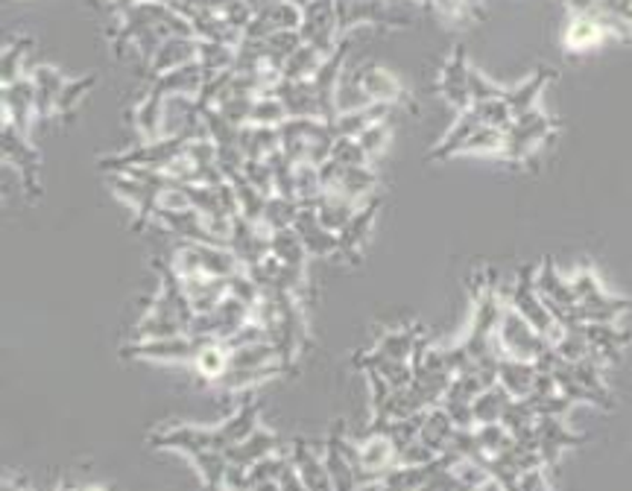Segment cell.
<instances>
[{
    "instance_id": "obj_1",
    "label": "cell",
    "mask_w": 632,
    "mask_h": 491,
    "mask_svg": "<svg viewBox=\"0 0 632 491\" xmlns=\"http://www.w3.org/2000/svg\"><path fill=\"white\" fill-rule=\"evenodd\" d=\"M556 132H560V120L542 109H533L522 117H513V124L504 129V153H501V158H506V161L513 164H524Z\"/></svg>"
},
{
    "instance_id": "obj_2",
    "label": "cell",
    "mask_w": 632,
    "mask_h": 491,
    "mask_svg": "<svg viewBox=\"0 0 632 491\" xmlns=\"http://www.w3.org/2000/svg\"><path fill=\"white\" fill-rule=\"evenodd\" d=\"M510 307H513L515 313H522L524 320L536 327L539 334L547 336V343L551 345L560 343L562 334H565L560 322L553 320L551 311H547L545 298L539 296L536 269H533V266H522L519 275H515L513 293H510Z\"/></svg>"
},
{
    "instance_id": "obj_3",
    "label": "cell",
    "mask_w": 632,
    "mask_h": 491,
    "mask_svg": "<svg viewBox=\"0 0 632 491\" xmlns=\"http://www.w3.org/2000/svg\"><path fill=\"white\" fill-rule=\"evenodd\" d=\"M574 289H577V320L580 322H615L621 313L632 311V298L612 296L601 287L598 275L592 273V266H583L574 278H571Z\"/></svg>"
},
{
    "instance_id": "obj_4",
    "label": "cell",
    "mask_w": 632,
    "mask_h": 491,
    "mask_svg": "<svg viewBox=\"0 0 632 491\" xmlns=\"http://www.w3.org/2000/svg\"><path fill=\"white\" fill-rule=\"evenodd\" d=\"M334 12H337V36L340 39L346 32L357 30L361 23H372L381 30H402V27H411L413 21L411 16H402L389 0H337Z\"/></svg>"
},
{
    "instance_id": "obj_5",
    "label": "cell",
    "mask_w": 632,
    "mask_h": 491,
    "mask_svg": "<svg viewBox=\"0 0 632 491\" xmlns=\"http://www.w3.org/2000/svg\"><path fill=\"white\" fill-rule=\"evenodd\" d=\"M498 345L501 351H504V357L527 360V363H536L539 357H545L547 351L553 348V345L547 343V336L539 334L536 327L530 325L522 313H515L510 304H506L504 316H501Z\"/></svg>"
},
{
    "instance_id": "obj_6",
    "label": "cell",
    "mask_w": 632,
    "mask_h": 491,
    "mask_svg": "<svg viewBox=\"0 0 632 491\" xmlns=\"http://www.w3.org/2000/svg\"><path fill=\"white\" fill-rule=\"evenodd\" d=\"M3 161L12 164L24 181V190H27V199H39L41 196V187H39V149L32 147L30 138L21 135L16 126L3 120Z\"/></svg>"
},
{
    "instance_id": "obj_7",
    "label": "cell",
    "mask_w": 632,
    "mask_h": 491,
    "mask_svg": "<svg viewBox=\"0 0 632 491\" xmlns=\"http://www.w3.org/2000/svg\"><path fill=\"white\" fill-rule=\"evenodd\" d=\"M468 73H472V65H468L466 47L457 45L451 50V56L445 59L443 70H440V79H436V91L448 102L451 109L463 115L474 106L472 88H468Z\"/></svg>"
},
{
    "instance_id": "obj_8",
    "label": "cell",
    "mask_w": 632,
    "mask_h": 491,
    "mask_svg": "<svg viewBox=\"0 0 632 491\" xmlns=\"http://www.w3.org/2000/svg\"><path fill=\"white\" fill-rule=\"evenodd\" d=\"M361 94H364L369 102H387V106H413V97L407 94V88L402 86V79L395 77L393 70L381 68L375 62H366L355 70L352 77Z\"/></svg>"
},
{
    "instance_id": "obj_9",
    "label": "cell",
    "mask_w": 632,
    "mask_h": 491,
    "mask_svg": "<svg viewBox=\"0 0 632 491\" xmlns=\"http://www.w3.org/2000/svg\"><path fill=\"white\" fill-rule=\"evenodd\" d=\"M378 214H381V196L375 194L372 199H366V203L355 210V217L348 219L346 228L340 232V255H337V261H343V264H348V266L361 264L364 243H366V237H369Z\"/></svg>"
},
{
    "instance_id": "obj_10",
    "label": "cell",
    "mask_w": 632,
    "mask_h": 491,
    "mask_svg": "<svg viewBox=\"0 0 632 491\" xmlns=\"http://www.w3.org/2000/svg\"><path fill=\"white\" fill-rule=\"evenodd\" d=\"M109 187L124 203H129L135 208V228H138V232H141L150 219H156L158 194H161V190L132 179L129 173H109Z\"/></svg>"
},
{
    "instance_id": "obj_11",
    "label": "cell",
    "mask_w": 632,
    "mask_h": 491,
    "mask_svg": "<svg viewBox=\"0 0 632 491\" xmlns=\"http://www.w3.org/2000/svg\"><path fill=\"white\" fill-rule=\"evenodd\" d=\"M27 77L36 86V117L39 124H48L50 117H56L59 109V97H62L68 79L62 77V70H56L53 65H27Z\"/></svg>"
},
{
    "instance_id": "obj_12",
    "label": "cell",
    "mask_w": 632,
    "mask_h": 491,
    "mask_svg": "<svg viewBox=\"0 0 632 491\" xmlns=\"http://www.w3.org/2000/svg\"><path fill=\"white\" fill-rule=\"evenodd\" d=\"M3 120L16 126L18 132L30 138L32 126L39 124L36 117V86L32 79H18L16 86L3 88Z\"/></svg>"
},
{
    "instance_id": "obj_13",
    "label": "cell",
    "mask_w": 632,
    "mask_h": 491,
    "mask_svg": "<svg viewBox=\"0 0 632 491\" xmlns=\"http://www.w3.org/2000/svg\"><path fill=\"white\" fill-rule=\"evenodd\" d=\"M293 228L299 232V237H302V243H305L308 255H316V257H337V255H340V234L328 232V228L319 223V217H316V210L308 208V205H302L299 217H296Z\"/></svg>"
},
{
    "instance_id": "obj_14",
    "label": "cell",
    "mask_w": 632,
    "mask_h": 491,
    "mask_svg": "<svg viewBox=\"0 0 632 491\" xmlns=\"http://www.w3.org/2000/svg\"><path fill=\"white\" fill-rule=\"evenodd\" d=\"M199 62V39H188V36H174L165 45L158 47V53L152 56V62L147 65V79H158L170 73V70L182 68V65Z\"/></svg>"
},
{
    "instance_id": "obj_15",
    "label": "cell",
    "mask_w": 632,
    "mask_h": 491,
    "mask_svg": "<svg viewBox=\"0 0 632 491\" xmlns=\"http://www.w3.org/2000/svg\"><path fill=\"white\" fill-rule=\"evenodd\" d=\"M606 39L609 32L603 30L601 23L589 16H577V12H571L569 23H565V30H562V47H565V53L571 56L594 53L598 47H603Z\"/></svg>"
},
{
    "instance_id": "obj_16",
    "label": "cell",
    "mask_w": 632,
    "mask_h": 491,
    "mask_svg": "<svg viewBox=\"0 0 632 491\" xmlns=\"http://www.w3.org/2000/svg\"><path fill=\"white\" fill-rule=\"evenodd\" d=\"M551 79H556V68L539 65L533 77L524 79V82H519V86L506 88L504 102L510 106L513 117H522V115H527V111L539 109V97L545 94V88H547V82H551Z\"/></svg>"
},
{
    "instance_id": "obj_17",
    "label": "cell",
    "mask_w": 632,
    "mask_h": 491,
    "mask_svg": "<svg viewBox=\"0 0 632 491\" xmlns=\"http://www.w3.org/2000/svg\"><path fill=\"white\" fill-rule=\"evenodd\" d=\"M536 439H539V456L545 465H553L560 460V453L565 448H574V444L583 442V436H574L569 430L562 428L560 415H542L536 419Z\"/></svg>"
},
{
    "instance_id": "obj_18",
    "label": "cell",
    "mask_w": 632,
    "mask_h": 491,
    "mask_svg": "<svg viewBox=\"0 0 632 491\" xmlns=\"http://www.w3.org/2000/svg\"><path fill=\"white\" fill-rule=\"evenodd\" d=\"M539 377L536 363H527V360H513L504 357L498 363V383L513 397H527L533 392V383Z\"/></svg>"
},
{
    "instance_id": "obj_19",
    "label": "cell",
    "mask_w": 632,
    "mask_h": 491,
    "mask_svg": "<svg viewBox=\"0 0 632 491\" xmlns=\"http://www.w3.org/2000/svg\"><path fill=\"white\" fill-rule=\"evenodd\" d=\"M372 199V196H369ZM364 203H355V199H346V196H337V194H323L319 199H316L314 210L316 217H319V223H323L328 232L340 234L343 228H346V223L352 217H355V210L361 208Z\"/></svg>"
},
{
    "instance_id": "obj_20",
    "label": "cell",
    "mask_w": 632,
    "mask_h": 491,
    "mask_svg": "<svg viewBox=\"0 0 632 491\" xmlns=\"http://www.w3.org/2000/svg\"><path fill=\"white\" fill-rule=\"evenodd\" d=\"M240 149H244L246 158L267 161L273 153L282 149V132H278V126H244V129H240Z\"/></svg>"
},
{
    "instance_id": "obj_21",
    "label": "cell",
    "mask_w": 632,
    "mask_h": 491,
    "mask_svg": "<svg viewBox=\"0 0 632 491\" xmlns=\"http://www.w3.org/2000/svg\"><path fill=\"white\" fill-rule=\"evenodd\" d=\"M332 194L355 199V203H366L369 196L378 194V176L372 173V167H346Z\"/></svg>"
},
{
    "instance_id": "obj_22",
    "label": "cell",
    "mask_w": 632,
    "mask_h": 491,
    "mask_svg": "<svg viewBox=\"0 0 632 491\" xmlns=\"http://www.w3.org/2000/svg\"><path fill=\"white\" fill-rule=\"evenodd\" d=\"M510 401H513V395H510L501 383H495L490 390H483L481 395H477V401L472 404L474 421H477V424H498V421L504 419V410L510 406Z\"/></svg>"
},
{
    "instance_id": "obj_23",
    "label": "cell",
    "mask_w": 632,
    "mask_h": 491,
    "mask_svg": "<svg viewBox=\"0 0 632 491\" xmlns=\"http://www.w3.org/2000/svg\"><path fill=\"white\" fill-rule=\"evenodd\" d=\"M269 255H276L285 266H305L308 264V249L302 243L296 228H282L273 232V243H269Z\"/></svg>"
},
{
    "instance_id": "obj_24",
    "label": "cell",
    "mask_w": 632,
    "mask_h": 491,
    "mask_svg": "<svg viewBox=\"0 0 632 491\" xmlns=\"http://www.w3.org/2000/svg\"><path fill=\"white\" fill-rule=\"evenodd\" d=\"M32 50L30 36H21V39H12V45L3 47V62H0V77H3V88L16 86L18 79L27 77V56Z\"/></svg>"
},
{
    "instance_id": "obj_25",
    "label": "cell",
    "mask_w": 632,
    "mask_h": 491,
    "mask_svg": "<svg viewBox=\"0 0 632 491\" xmlns=\"http://www.w3.org/2000/svg\"><path fill=\"white\" fill-rule=\"evenodd\" d=\"M325 59H328V56L319 53L314 45H302L299 50L287 59L285 79H293V82H308V79H314L316 73H319Z\"/></svg>"
},
{
    "instance_id": "obj_26",
    "label": "cell",
    "mask_w": 632,
    "mask_h": 491,
    "mask_svg": "<svg viewBox=\"0 0 632 491\" xmlns=\"http://www.w3.org/2000/svg\"><path fill=\"white\" fill-rule=\"evenodd\" d=\"M501 153H504V129H495V126L474 129L460 149V156H501Z\"/></svg>"
},
{
    "instance_id": "obj_27",
    "label": "cell",
    "mask_w": 632,
    "mask_h": 491,
    "mask_svg": "<svg viewBox=\"0 0 632 491\" xmlns=\"http://www.w3.org/2000/svg\"><path fill=\"white\" fill-rule=\"evenodd\" d=\"M235 59H237L235 47L199 39V65L206 70V77L223 73V70H235Z\"/></svg>"
},
{
    "instance_id": "obj_28",
    "label": "cell",
    "mask_w": 632,
    "mask_h": 491,
    "mask_svg": "<svg viewBox=\"0 0 632 491\" xmlns=\"http://www.w3.org/2000/svg\"><path fill=\"white\" fill-rule=\"evenodd\" d=\"M302 205L296 199H285V196L273 194L267 199V208H264V223H267L273 232H282V228H293L296 217H299Z\"/></svg>"
},
{
    "instance_id": "obj_29",
    "label": "cell",
    "mask_w": 632,
    "mask_h": 491,
    "mask_svg": "<svg viewBox=\"0 0 632 491\" xmlns=\"http://www.w3.org/2000/svg\"><path fill=\"white\" fill-rule=\"evenodd\" d=\"M285 102L278 97H258L253 106V115H249V126H282L287 120Z\"/></svg>"
},
{
    "instance_id": "obj_30",
    "label": "cell",
    "mask_w": 632,
    "mask_h": 491,
    "mask_svg": "<svg viewBox=\"0 0 632 491\" xmlns=\"http://www.w3.org/2000/svg\"><path fill=\"white\" fill-rule=\"evenodd\" d=\"M95 82H97L95 73H88V77L68 82V86H65V91H62V97H59V109H56V117H65V120H68V117H71V111L79 106V100H82V97H86L91 88H95Z\"/></svg>"
},
{
    "instance_id": "obj_31",
    "label": "cell",
    "mask_w": 632,
    "mask_h": 491,
    "mask_svg": "<svg viewBox=\"0 0 632 491\" xmlns=\"http://www.w3.org/2000/svg\"><path fill=\"white\" fill-rule=\"evenodd\" d=\"M332 158L337 164H343V167H369V161H372L357 138H337V140H334Z\"/></svg>"
},
{
    "instance_id": "obj_32",
    "label": "cell",
    "mask_w": 632,
    "mask_h": 491,
    "mask_svg": "<svg viewBox=\"0 0 632 491\" xmlns=\"http://www.w3.org/2000/svg\"><path fill=\"white\" fill-rule=\"evenodd\" d=\"M244 179L253 187H258L264 196L276 194V179H273V167L269 161H258V158H246L244 161Z\"/></svg>"
},
{
    "instance_id": "obj_33",
    "label": "cell",
    "mask_w": 632,
    "mask_h": 491,
    "mask_svg": "<svg viewBox=\"0 0 632 491\" xmlns=\"http://www.w3.org/2000/svg\"><path fill=\"white\" fill-rule=\"evenodd\" d=\"M468 88H472V100L474 102H486V100H504L506 88L495 86L490 77H483L481 70L472 68L468 73Z\"/></svg>"
},
{
    "instance_id": "obj_34",
    "label": "cell",
    "mask_w": 632,
    "mask_h": 491,
    "mask_svg": "<svg viewBox=\"0 0 632 491\" xmlns=\"http://www.w3.org/2000/svg\"><path fill=\"white\" fill-rule=\"evenodd\" d=\"M357 140H361V147L366 149V156L369 158H378L384 149H387L389 144V124L384 120V124H375L369 126L364 135H357Z\"/></svg>"
},
{
    "instance_id": "obj_35",
    "label": "cell",
    "mask_w": 632,
    "mask_h": 491,
    "mask_svg": "<svg viewBox=\"0 0 632 491\" xmlns=\"http://www.w3.org/2000/svg\"><path fill=\"white\" fill-rule=\"evenodd\" d=\"M188 3L197 9H208V12H223V9L231 7L235 0H188Z\"/></svg>"
}]
</instances>
